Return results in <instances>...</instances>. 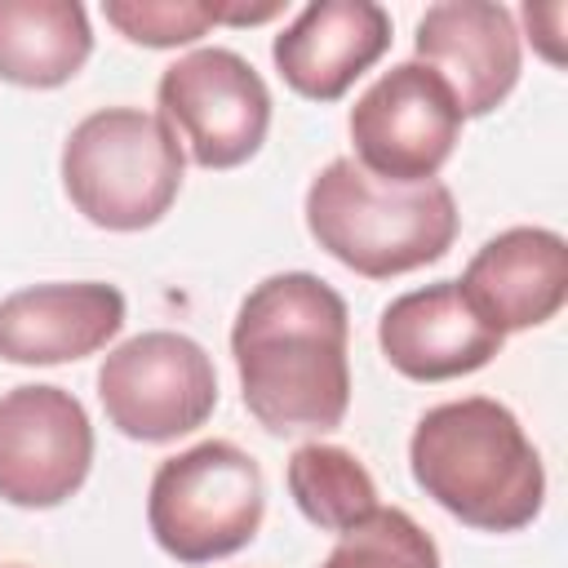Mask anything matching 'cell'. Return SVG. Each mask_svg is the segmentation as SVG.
Returning <instances> with one entry per match:
<instances>
[{
    "label": "cell",
    "mask_w": 568,
    "mask_h": 568,
    "mask_svg": "<svg viewBox=\"0 0 568 568\" xmlns=\"http://www.w3.org/2000/svg\"><path fill=\"white\" fill-rule=\"evenodd\" d=\"M351 315L311 271L266 275L235 315L231 355L244 408L271 435H324L351 408Z\"/></svg>",
    "instance_id": "obj_1"
},
{
    "label": "cell",
    "mask_w": 568,
    "mask_h": 568,
    "mask_svg": "<svg viewBox=\"0 0 568 568\" xmlns=\"http://www.w3.org/2000/svg\"><path fill=\"white\" fill-rule=\"evenodd\" d=\"M408 466L435 506L479 532H519L546 501L541 453L519 417L488 395L426 408L408 439Z\"/></svg>",
    "instance_id": "obj_2"
},
{
    "label": "cell",
    "mask_w": 568,
    "mask_h": 568,
    "mask_svg": "<svg viewBox=\"0 0 568 568\" xmlns=\"http://www.w3.org/2000/svg\"><path fill=\"white\" fill-rule=\"evenodd\" d=\"M306 231L355 275L390 280L453 248L457 200L444 182H386L342 155L306 186Z\"/></svg>",
    "instance_id": "obj_3"
},
{
    "label": "cell",
    "mask_w": 568,
    "mask_h": 568,
    "mask_svg": "<svg viewBox=\"0 0 568 568\" xmlns=\"http://www.w3.org/2000/svg\"><path fill=\"white\" fill-rule=\"evenodd\" d=\"M182 146L142 106H102L62 142V191L102 231L155 226L182 191Z\"/></svg>",
    "instance_id": "obj_4"
},
{
    "label": "cell",
    "mask_w": 568,
    "mask_h": 568,
    "mask_svg": "<svg viewBox=\"0 0 568 568\" xmlns=\"http://www.w3.org/2000/svg\"><path fill=\"white\" fill-rule=\"evenodd\" d=\"M262 470L231 439H204L164 457L146 493L151 537L178 564H213L244 550L262 528Z\"/></svg>",
    "instance_id": "obj_5"
},
{
    "label": "cell",
    "mask_w": 568,
    "mask_h": 568,
    "mask_svg": "<svg viewBox=\"0 0 568 568\" xmlns=\"http://www.w3.org/2000/svg\"><path fill=\"white\" fill-rule=\"evenodd\" d=\"M98 399L120 435L169 444L209 422L217 408V373L200 342L155 328L120 342L102 359Z\"/></svg>",
    "instance_id": "obj_6"
},
{
    "label": "cell",
    "mask_w": 568,
    "mask_h": 568,
    "mask_svg": "<svg viewBox=\"0 0 568 568\" xmlns=\"http://www.w3.org/2000/svg\"><path fill=\"white\" fill-rule=\"evenodd\" d=\"M160 120L200 169H235L271 129V89L235 49H195L160 75Z\"/></svg>",
    "instance_id": "obj_7"
},
{
    "label": "cell",
    "mask_w": 568,
    "mask_h": 568,
    "mask_svg": "<svg viewBox=\"0 0 568 568\" xmlns=\"http://www.w3.org/2000/svg\"><path fill=\"white\" fill-rule=\"evenodd\" d=\"M355 164L386 182H435L462 138V111L426 62L382 71L351 106Z\"/></svg>",
    "instance_id": "obj_8"
},
{
    "label": "cell",
    "mask_w": 568,
    "mask_h": 568,
    "mask_svg": "<svg viewBox=\"0 0 568 568\" xmlns=\"http://www.w3.org/2000/svg\"><path fill=\"white\" fill-rule=\"evenodd\" d=\"M93 466V426L62 386H13L0 395V497L22 510L62 506Z\"/></svg>",
    "instance_id": "obj_9"
},
{
    "label": "cell",
    "mask_w": 568,
    "mask_h": 568,
    "mask_svg": "<svg viewBox=\"0 0 568 568\" xmlns=\"http://www.w3.org/2000/svg\"><path fill=\"white\" fill-rule=\"evenodd\" d=\"M417 62L453 93L462 120L497 111L519 80V31L506 4L444 0L417 18Z\"/></svg>",
    "instance_id": "obj_10"
},
{
    "label": "cell",
    "mask_w": 568,
    "mask_h": 568,
    "mask_svg": "<svg viewBox=\"0 0 568 568\" xmlns=\"http://www.w3.org/2000/svg\"><path fill=\"white\" fill-rule=\"evenodd\" d=\"M457 288L501 337L537 328L568 297V244L546 226H510L466 262Z\"/></svg>",
    "instance_id": "obj_11"
},
{
    "label": "cell",
    "mask_w": 568,
    "mask_h": 568,
    "mask_svg": "<svg viewBox=\"0 0 568 568\" xmlns=\"http://www.w3.org/2000/svg\"><path fill=\"white\" fill-rule=\"evenodd\" d=\"M377 342L395 373L413 382H448L479 373L506 337L475 315L457 280H439L395 297L377 320Z\"/></svg>",
    "instance_id": "obj_12"
},
{
    "label": "cell",
    "mask_w": 568,
    "mask_h": 568,
    "mask_svg": "<svg viewBox=\"0 0 568 568\" xmlns=\"http://www.w3.org/2000/svg\"><path fill=\"white\" fill-rule=\"evenodd\" d=\"M390 49V13L373 0H311L271 44L284 84L311 102H337Z\"/></svg>",
    "instance_id": "obj_13"
},
{
    "label": "cell",
    "mask_w": 568,
    "mask_h": 568,
    "mask_svg": "<svg viewBox=\"0 0 568 568\" xmlns=\"http://www.w3.org/2000/svg\"><path fill=\"white\" fill-rule=\"evenodd\" d=\"M124 328V293L102 280L36 284L0 297V359L67 364L102 351Z\"/></svg>",
    "instance_id": "obj_14"
},
{
    "label": "cell",
    "mask_w": 568,
    "mask_h": 568,
    "mask_svg": "<svg viewBox=\"0 0 568 568\" xmlns=\"http://www.w3.org/2000/svg\"><path fill=\"white\" fill-rule=\"evenodd\" d=\"M93 53L89 13L75 0H0V80L22 89L67 84Z\"/></svg>",
    "instance_id": "obj_15"
},
{
    "label": "cell",
    "mask_w": 568,
    "mask_h": 568,
    "mask_svg": "<svg viewBox=\"0 0 568 568\" xmlns=\"http://www.w3.org/2000/svg\"><path fill=\"white\" fill-rule=\"evenodd\" d=\"M288 493L297 510L324 528L346 532L364 515L377 510V484L351 448L337 444H302L288 457Z\"/></svg>",
    "instance_id": "obj_16"
},
{
    "label": "cell",
    "mask_w": 568,
    "mask_h": 568,
    "mask_svg": "<svg viewBox=\"0 0 568 568\" xmlns=\"http://www.w3.org/2000/svg\"><path fill=\"white\" fill-rule=\"evenodd\" d=\"M320 568H439V546L399 506H377L351 524Z\"/></svg>",
    "instance_id": "obj_17"
},
{
    "label": "cell",
    "mask_w": 568,
    "mask_h": 568,
    "mask_svg": "<svg viewBox=\"0 0 568 568\" xmlns=\"http://www.w3.org/2000/svg\"><path fill=\"white\" fill-rule=\"evenodd\" d=\"M102 13L124 40L146 49L191 44L222 22V4H204V0H106Z\"/></svg>",
    "instance_id": "obj_18"
},
{
    "label": "cell",
    "mask_w": 568,
    "mask_h": 568,
    "mask_svg": "<svg viewBox=\"0 0 568 568\" xmlns=\"http://www.w3.org/2000/svg\"><path fill=\"white\" fill-rule=\"evenodd\" d=\"M524 22L541 49L546 62H564V49H559V27H564V4H524Z\"/></svg>",
    "instance_id": "obj_19"
}]
</instances>
